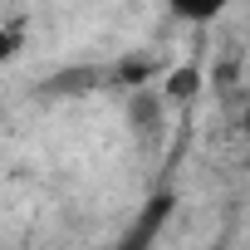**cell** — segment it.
<instances>
[{
	"label": "cell",
	"instance_id": "6da1fadb",
	"mask_svg": "<svg viewBox=\"0 0 250 250\" xmlns=\"http://www.w3.org/2000/svg\"><path fill=\"white\" fill-rule=\"evenodd\" d=\"M201 83H206L201 64H196V59H187V64H172V69H162L157 98H162L167 108H182V103H191V98L201 93Z\"/></svg>",
	"mask_w": 250,
	"mask_h": 250
},
{
	"label": "cell",
	"instance_id": "5b68a950",
	"mask_svg": "<svg viewBox=\"0 0 250 250\" xmlns=\"http://www.w3.org/2000/svg\"><path fill=\"white\" fill-rule=\"evenodd\" d=\"M216 83L230 88V83H235V64H221V69H216Z\"/></svg>",
	"mask_w": 250,
	"mask_h": 250
},
{
	"label": "cell",
	"instance_id": "3957f363",
	"mask_svg": "<svg viewBox=\"0 0 250 250\" xmlns=\"http://www.w3.org/2000/svg\"><path fill=\"white\" fill-rule=\"evenodd\" d=\"M152 74L162 79V64H152V59H143V54H138V59H123V64H118V83H128L133 93H138V88H147V79H152Z\"/></svg>",
	"mask_w": 250,
	"mask_h": 250
},
{
	"label": "cell",
	"instance_id": "277c9868",
	"mask_svg": "<svg viewBox=\"0 0 250 250\" xmlns=\"http://www.w3.org/2000/svg\"><path fill=\"white\" fill-rule=\"evenodd\" d=\"M25 54V30L20 25H0V64H15Z\"/></svg>",
	"mask_w": 250,
	"mask_h": 250
},
{
	"label": "cell",
	"instance_id": "7a4b0ae2",
	"mask_svg": "<svg viewBox=\"0 0 250 250\" xmlns=\"http://www.w3.org/2000/svg\"><path fill=\"white\" fill-rule=\"evenodd\" d=\"M162 113H167V103L157 98V88H138V93L128 98V123H133V133H157V128H162Z\"/></svg>",
	"mask_w": 250,
	"mask_h": 250
}]
</instances>
